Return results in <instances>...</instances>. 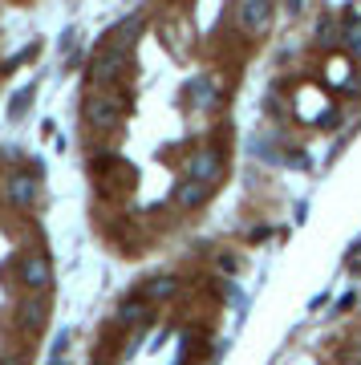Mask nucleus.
<instances>
[{"label": "nucleus", "mask_w": 361, "mask_h": 365, "mask_svg": "<svg viewBox=\"0 0 361 365\" xmlns=\"http://www.w3.org/2000/svg\"><path fill=\"white\" fill-rule=\"evenodd\" d=\"M86 118L98 130H114L118 122H122V102H118L114 93H93L90 102H86Z\"/></svg>", "instance_id": "f257e3e1"}, {"label": "nucleus", "mask_w": 361, "mask_h": 365, "mask_svg": "<svg viewBox=\"0 0 361 365\" xmlns=\"http://www.w3.org/2000/svg\"><path fill=\"white\" fill-rule=\"evenodd\" d=\"M235 21H240V29L244 33H268L272 25V0H240V13H235Z\"/></svg>", "instance_id": "f03ea898"}, {"label": "nucleus", "mask_w": 361, "mask_h": 365, "mask_svg": "<svg viewBox=\"0 0 361 365\" xmlns=\"http://www.w3.org/2000/svg\"><path fill=\"white\" fill-rule=\"evenodd\" d=\"M122 69H126V53H122V49H102L90 61V86H106V81H114Z\"/></svg>", "instance_id": "7ed1b4c3"}, {"label": "nucleus", "mask_w": 361, "mask_h": 365, "mask_svg": "<svg viewBox=\"0 0 361 365\" xmlns=\"http://www.w3.org/2000/svg\"><path fill=\"white\" fill-rule=\"evenodd\" d=\"M21 280H25L33 292H45V288L53 284V264H49V256H41V252H33V256H21Z\"/></svg>", "instance_id": "20e7f679"}, {"label": "nucleus", "mask_w": 361, "mask_h": 365, "mask_svg": "<svg viewBox=\"0 0 361 365\" xmlns=\"http://www.w3.org/2000/svg\"><path fill=\"white\" fill-rule=\"evenodd\" d=\"M187 179L215 182L220 179V155H215V150H199V155H191V163H187Z\"/></svg>", "instance_id": "39448f33"}, {"label": "nucleus", "mask_w": 361, "mask_h": 365, "mask_svg": "<svg viewBox=\"0 0 361 365\" xmlns=\"http://www.w3.org/2000/svg\"><path fill=\"white\" fill-rule=\"evenodd\" d=\"M9 199H13L16 207H33L37 203V182L29 179V175H13L9 179Z\"/></svg>", "instance_id": "423d86ee"}, {"label": "nucleus", "mask_w": 361, "mask_h": 365, "mask_svg": "<svg viewBox=\"0 0 361 365\" xmlns=\"http://www.w3.org/2000/svg\"><path fill=\"white\" fill-rule=\"evenodd\" d=\"M207 191H211V182L187 179V182H179V187H175V203H179V207H199V203L207 199Z\"/></svg>", "instance_id": "0eeeda50"}, {"label": "nucleus", "mask_w": 361, "mask_h": 365, "mask_svg": "<svg viewBox=\"0 0 361 365\" xmlns=\"http://www.w3.org/2000/svg\"><path fill=\"white\" fill-rule=\"evenodd\" d=\"M138 33H142V21H130V25H118L110 37H106V49H122L126 53L134 41H138Z\"/></svg>", "instance_id": "6e6552de"}, {"label": "nucleus", "mask_w": 361, "mask_h": 365, "mask_svg": "<svg viewBox=\"0 0 361 365\" xmlns=\"http://www.w3.org/2000/svg\"><path fill=\"white\" fill-rule=\"evenodd\" d=\"M146 317H151V309H146V300H126V304L118 309V321H122V325H142Z\"/></svg>", "instance_id": "1a4fd4ad"}, {"label": "nucleus", "mask_w": 361, "mask_h": 365, "mask_svg": "<svg viewBox=\"0 0 361 365\" xmlns=\"http://www.w3.org/2000/svg\"><path fill=\"white\" fill-rule=\"evenodd\" d=\"M211 102H215V81L211 78H195L191 81V106L203 110V106H211Z\"/></svg>", "instance_id": "9d476101"}, {"label": "nucleus", "mask_w": 361, "mask_h": 365, "mask_svg": "<svg viewBox=\"0 0 361 365\" xmlns=\"http://www.w3.org/2000/svg\"><path fill=\"white\" fill-rule=\"evenodd\" d=\"M33 98H37V90H33V86H21V90L13 93V102H9V118H13V122H21V118H25V110L33 106Z\"/></svg>", "instance_id": "9b49d317"}, {"label": "nucleus", "mask_w": 361, "mask_h": 365, "mask_svg": "<svg viewBox=\"0 0 361 365\" xmlns=\"http://www.w3.org/2000/svg\"><path fill=\"white\" fill-rule=\"evenodd\" d=\"M21 313H25L29 325H41V321H45V313H49V297H33V300H25V304H21Z\"/></svg>", "instance_id": "f8f14e48"}, {"label": "nucleus", "mask_w": 361, "mask_h": 365, "mask_svg": "<svg viewBox=\"0 0 361 365\" xmlns=\"http://www.w3.org/2000/svg\"><path fill=\"white\" fill-rule=\"evenodd\" d=\"M175 288H179V284H175L171 276H163V280L155 276V280L146 284V300H167V297H175Z\"/></svg>", "instance_id": "ddd939ff"}, {"label": "nucleus", "mask_w": 361, "mask_h": 365, "mask_svg": "<svg viewBox=\"0 0 361 365\" xmlns=\"http://www.w3.org/2000/svg\"><path fill=\"white\" fill-rule=\"evenodd\" d=\"M345 45H349V53L353 57H361V21L353 13H349V33H345Z\"/></svg>", "instance_id": "4468645a"}, {"label": "nucleus", "mask_w": 361, "mask_h": 365, "mask_svg": "<svg viewBox=\"0 0 361 365\" xmlns=\"http://www.w3.org/2000/svg\"><path fill=\"white\" fill-rule=\"evenodd\" d=\"M317 41H321V45H337V25L333 21H321V25H317Z\"/></svg>", "instance_id": "2eb2a0df"}, {"label": "nucleus", "mask_w": 361, "mask_h": 365, "mask_svg": "<svg viewBox=\"0 0 361 365\" xmlns=\"http://www.w3.org/2000/svg\"><path fill=\"white\" fill-rule=\"evenodd\" d=\"M0 365H25V361H21V357H4Z\"/></svg>", "instance_id": "dca6fc26"}]
</instances>
